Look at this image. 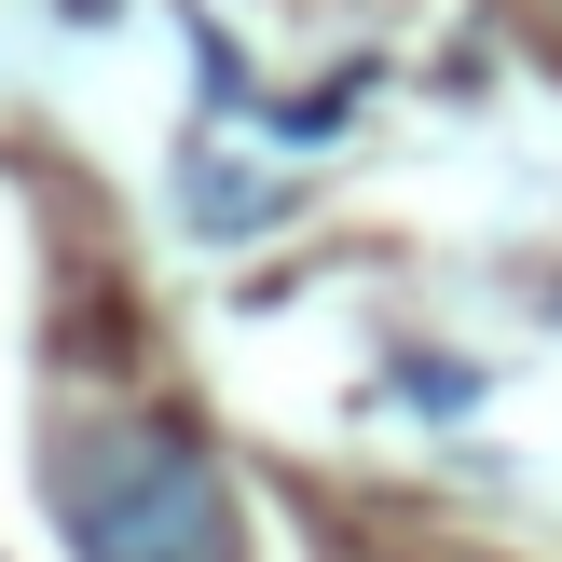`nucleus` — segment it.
Returning a JSON list of instances; mask_svg holds the SVG:
<instances>
[{"mask_svg":"<svg viewBox=\"0 0 562 562\" xmlns=\"http://www.w3.org/2000/svg\"><path fill=\"white\" fill-rule=\"evenodd\" d=\"M42 481L82 562H234V494L179 426H69Z\"/></svg>","mask_w":562,"mask_h":562,"instance_id":"1","label":"nucleus"}]
</instances>
